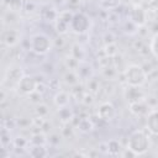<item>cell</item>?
Instances as JSON below:
<instances>
[{"label":"cell","mask_w":158,"mask_h":158,"mask_svg":"<svg viewBox=\"0 0 158 158\" xmlns=\"http://www.w3.org/2000/svg\"><path fill=\"white\" fill-rule=\"evenodd\" d=\"M77 126H78V128H79L80 132H83V133H89V132L93 131V128H94V122H93L89 117H85V118H80V120L78 121Z\"/></svg>","instance_id":"e0dca14e"},{"label":"cell","mask_w":158,"mask_h":158,"mask_svg":"<svg viewBox=\"0 0 158 158\" xmlns=\"http://www.w3.org/2000/svg\"><path fill=\"white\" fill-rule=\"evenodd\" d=\"M72 133H73V128H72V126L69 125V122L64 123V126H63V128H62V135H63L64 137H69Z\"/></svg>","instance_id":"8d00e7d4"},{"label":"cell","mask_w":158,"mask_h":158,"mask_svg":"<svg viewBox=\"0 0 158 158\" xmlns=\"http://www.w3.org/2000/svg\"><path fill=\"white\" fill-rule=\"evenodd\" d=\"M48 141H49V143H52V144H57V143H59V136H58V135H52Z\"/></svg>","instance_id":"60d3db41"},{"label":"cell","mask_w":158,"mask_h":158,"mask_svg":"<svg viewBox=\"0 0 158 158\" xmlns=\"http://www.w3.org/2000/svg\"><path fill=\"white\" fill-rule=\"evenodd\" d=\"M122 75L125 78L126 84L131 86H142L147 81V73L143 67L138 64H131L126 67Z\"/></svg>","instance_id":"7a4b0ae2"},{"label":"cell","mask_w":158,"mask_h":158,"mask_svg":"<svg viewBox=\"0 0 158 158\" xmlns=\"http://www.w3.org/2000/svg\"><path fill=\"white\" fill-rule=\"evenodd\" d=\"M101 69H102V75L106 79H112L118 74V70L116 69V67L114 64H110V65H107L105 68H101Z\"/></svg>","instance_id":"7402d4cb"},{"label":"cell","mask_w":158,"mask_h":158,"mask_svg":"<svg viewBox=\"0 0 158 158\" xmlns=\"http://www.w3.org/2000/svg\"><path fill=\"white\" fill-rule=\"evenodd\" d=\"M48 86H49V89H52V90H58V89H59V80H57V79L49 80Z\"/></svg>","instance_id":"f35d334b"},{"label":"cell","mask_w":158,"mask_h":158,"mask_svg":"<svg viewBox=\"0 0 158 158\" xmlns=\"http://www.w3.org/2000/svg\"><path fill=\"white\" fill-rule=\"evenodd\" d=\"M9 142H10V132L7 131V128L4 127L1 131V143L2 146H6Z\"/></svg>","instance_id":"836d02e7"},{"label":"cell","mask_w":158,"mask_h":158,"mask_svg":"<svg viewBox=\"0 0 158 158\" xmlns=\"http://www.w3.org/2000/svg\"><path fill=\"white\" fill-rule=\"evenodd\" d=\"M148 20L147 11L141 6H135L131 11V21H133L137 26H143Z\"/></svg>","instance_id":"30bf717a"},{"label":"cell","mask_w":158,"mask_h":158,"mask_svg":"<svg viewBox=\"0 0 158 158\" xmlns=\"http://www.w3.org/2000/svg\"><path fill=\"white\" fill-rule=\"evenodd\" d=\"M128 107H130L131 114H133L135 116H147L148 112L151 111V107L146 100L131 102V104H128Z\"/></svg>","instance_id":"9c48e42d"},{"label":"cell","mask_w":158,"mask_h":158,"mask_svg":"<svg viewBox=\"0 0 158 158\" xmlns=\"http://www.w3.org/2000/svg\"><path fill=\"white\" fill-rule=\"evenodd\" d=\"M122 156H123V157H127V156H131V157H136L137 154H136L135 152H132L131 149H128V148H125V151L122 152Z\"/></svg>","instance_id":"7bdbcfd3"},{"label":"cell","mask_w":158,"mask_h":158,"mask_svg":"<svg viewBox=\"0 0 158 158\" xmlns=\"http://www.w3.org/2000/svg\"><path fill=\"white\" fill-rule=\"evenodd\" d=\"M120 0H104V6L107 9H114L118 5Z\"/></svg>","instance_id":"74e56055"},{"label":"cell","mask_w":158,"mask_h":158,"mask_svg":"<svg viewBox=\"0 0 158 158\" xmlns=\"http://www.w3.org/2000/svg\"><path fill=\"white\" fill-rule=\"evenodd\" d=\"M86 89L89 93L91 94H95V93H99L101 89H100V83L96 78H89L88 81H86Z\"/></svg>","instance_id":"ffe728a7"},{"label":"cell","mask_w":158,"mask_h":158,"mask_svg":"<svg viewBox=\"0 0 158 158\" xmlns=\"http://www.w3.org/2000/svg\"><path fill=\"white\" fill-rule=\"evenodd\" d=\"M147 130L152 133L158 136V110L152 109L147 115Z\"/></svg>","instance_id":"8fae6325"},{"label":"cell","mask_w":158,"mask_h":158,"mask_svg":"<svg viewBox=\"0 0 158 158\" xmlns=\"http://www.w3.org/2000/svg\"><path fill=\"white\" fill-rule=\"evenodd\" d=\"M28 98L31 99L32 102H35V104H40L41 100H42V93H40L38 90H36V91H33L32 94H30Z\"/></svg>","instance_id":"d6a6232c"},{"label":"cell","mask_w":158,"mask_h":158,"mask_svg":"<svg viewBox=\"0 0 158 158\" xmlns=\"http://www.w3.org/2000/svg\"><path fill=\"white\" fill-rule=\"evenodd\" d=\"M91 68L88 65H79L78 68V74L80 77V79H89L91 75Z\"/></svg>","instance_id":"83f0119b"},{"label":"cell","mask_w":158,"mask_h":158,"mask_svg":"<svg viewBox=\"0 0 158 158\" xmlns=\"http://www.w3.org/2000/svg\"><path fill=\"white\" fill-rule=\"evenodd\" d=\"M67 4L69 9H77L80 5V0H67Z\"/></svg>","instance_id":"ab89813d"},{"label":"cell","mask_w":158,"mask_h":158,"mask_svg":"<svg viewBox=\"0 0 158 158\" xmlns=\"http://www.w3.org/2000/svg\"><path fill=\"white\" fill-rule=\"evenodd\" d=\"M93 101H94V96H93V94L91 93H84V95H83V98H81V102H84L85 105H90V104H93Z\"/></svg>","instance_id":"e575fe53"},{"label":"cell","mask_w":158,"mask_h":158,"mask_svg":"<svg viewBox=\"0 0 158 158\" xmlns=\"http://www.w3.org/2000/svg\"><path fill=\"white\" fill-rule=\"evenodd\" d=\"M52 41L44 33H37L31 38L30 49L36 54H46L51 51Z\"/></svg>","instance_id":"3957f363"},{"label":"cell","mask_w":158,"mask_h":158,"mask_svg":"<svg viewBox=\"0 0 158 158\" xmlns=\"http://www.w3.org/2000/svg\"><path fill=\"white\" fill-rule=\"evenodd\" d=\"M68 27H69V23L68 22H65V21H63L62 19H57V21H56V28H57V31L59 32V33H65L67 32V30H68Z\"/></svg>","instance_id":"f1b7e54d"},{"label":"cell","mask_w":158,"mask_h":158,"mask_svg":"<svg viewBox=\"0 0 158 158\" xmlns=\"http://www.w3.org/2000/svg\"><path fill=\"white\" fill-rule=\"evenodd\" d=\"M12 144L15 148H25L27 146V139L23 137H15L12 139Z\"/></svg>","instance_id":"1f68e13d"},{"label":"cell","mask_w":158,"mask_h":158,"mask_svg":"<svg viewBox=\"0 0 158 158\" xmlns=\"http://www.w3.org/2000/svg\"><path fill=\"white\" fill-rule=\"evenodd\" d=\"M59 14L52 7H43L41 10V19L44 21H57Z\"/></svg>","instance_id":"9a60e30c"},{"label":"cell","mask_w":158,"mask_h":158,"mask_svg":"<svg viewBox=\"0 0 158 158\" xmlns=\"http://www.w3.org/2000/svg\"><path fill=\"white\" fill-rule=\"evenodd\" d=\"M123 95H125V99L127 100L128 104L146 99V94L141 89V86H131V85H127V88L123 91Z\"/></svg>","instance_id":"52a82bcc"},{"label":"cell","mask_w":158,"mask_h":158,"mask_svg":"<svg viewBox=\"0 0 158 158\" xmlns=\"http://www.w3.org/2000/svg\"><path fill=\"white\" fill-rule=\"evenodd\" d=\"M47 142V138H46V135L44 132H38V133H33L32 137H31V143L33 144H46Z\"/></svg>","instance_id":"d4e9b609"},{"label":"cell","mask_w":158,"mask_h":158,"mask_svg":"<svg viewBox=\"0 0 158 158\" xmlns=\"http://www.w3.org/2000/svg\"><path fill=\"white\" fill-rule=\"evenodd\" d=\"M69 27L73 32H75L78 35H84V33H86V31L90 27V19L84 12H75V14H73Z\"/></svg>","instance_id":"277c9868"},{"label":"cell","mask_w":158,"mask_h":158,"mask_svg":"<svg viewBox=\"0 0 158 158\" xmlns=\"http://www.w3.org/2000/svg\"><path fill=\"white\" fill-rule=\"evenodd\" d=\"M23 7H25L23 0H10L9 4H7V9L14 10V11H16V12H20Z\"/></svg>","instance_id":"484cf974"},{"label":"cell","mask_w":158,"mask_h":158,"mask_svg":"<svg viewBox=\"0 0 158 158\" xmlns=\"http://www.w3.org/2000/svg\"><path fill=\"white\" fill-rule=\"evenodd\" d=\"M104 52H105V54H106V56H109V57L114 58L115 56H117V53H118V48H117L116 43H115V42H112V43H107V44H105Z\"/></svg>","instance_id":"cb8c5ba5"},{"label":"cell","mask_w":158,"mask_h":158,"mask_svg":"<svg viewBox=\"0 0 158 158\" xmlns=\"http://www.w3.org/2000/svg\"><path fill=\"white\" fill-rule=\"evenodd\" d=\"M58 116H59V118H60V121L63 123H67V122H69V121H72L74 118V115H73L72 110L68 109L67 106L58 109Z\"/></svg>","instance_id":"d6986e66"},{"label":"cell","mask_w":158,"mask_h":158,"mask_svg":"<svg viewBox=\"0 0 158 158\" xmlns=\"http://www.w3.org/2000/svg\"><path fill=\"white\" fill-rule=\"evenodd\" d=\"M35 112H36V115H37V116L47 117V115L49 114V109H48V106H47L46 104H41V102H40V104H37Z\"/></svg>","instance_id":"4316f807"},{"label":"cell","mask_w":158,"mask_h":158,"mask_svg":"<svg viewBox=\"0 0 158 158\" xmlns=\"http://www.w3.org/2000/svg\"><path fill=\"white\" fill-rule=\"evenodd\" d=\"M131 2L133 4V6H139V4L142 2V0H131Z\"/></svg>","instance_id":"ee69618b"},{"label":"cell","mask_w":158,"mask_h":158,"mask_svg":"<svg viewBox=\"0 0 158 158\" xmlns=\"http://www.w3.org/2000/svg\"><path fill=\"white\" fill-rule=\"evenodd\" d=\"M28 153L31 157H35V158H43L48 154V152L43 144H33L31 147V149L28 151Z\"/></svg>","instance_id":"ac0fdd59"},{"label":"cell","mask_w":158,"mask_h":158,"mask_svg":"<svg viewBox=\"0 0 158 158\" xmlns=\"http://www.w3.org/2000/svg\"><path fill=\"white\" fill-rule=\"evenodd\" d=\"M37 80L35 77H31V75H23L20 81L17 83L16 85V89L17 91L21 94V95H30L32 94L33 91L37 90Z\"/></svg>","instance_id":"5b68a950"},{"label":"cell","mask_w":158,"mask_h":158,"mask_svg":"<svg viewBox=\"0 0 158 158\" xmlns=\"http://www.w3.org/2000/svg\"><path fill=\"white\" fill-rule=\"evenodd\" d=\"M23 77V73H22V69L21 67L19 65H11L7 72H6V75H5V79H4V83L6 80H10L11 83H14L15 85H17V83L20 81V79Z\"/></svg>","instance_id":"7c38bea8"},{"label":"cell","mask_w":158,"mask_h":158,"mask_svg":"<svg viewBox=\"0 0 158 158\" xmlns=\"http://www.w3.org/2000/svg\"><path fill=\"white\" fill-rule=\"evenodd\" d=\"M114 42V35L110 32V33H106V36H105V44H107V43H112Z\"/></svg>","instance_id":"b9f144b4"},{"label":"cell","mask_w":158,"mask_h":158,"mask_svg":"<svg viewBox=\"0 0 158 158\" xmlns=\"http://www.w3.org/2000/svg\"><path fill=\"white\" fill-rule=\"evenodd\" d=\"M151 147V141L148 135L142 131V130H137L133 131L127 139V148L131 149L132 152H135L137 156L146 153Z\"/></svg>","instance_id":"6da1fadb"},{"label":"cell","mask_w":158,"mask_h":158,"mask_svg":"<svg viewBox=\"0 0 158 158\" xmlns=\"http://www.w3.org/2000/svg\"><path fill=\"white\" fill-rule=\"evenodd\" d=\"M69 100H70V96L68 93L63 91V90H59L56 95H54V99H53V102L54 105L59 109V107H64V106H68L69 104Z\"/></svg>","instance_id":"5bb4252c"},{"label":"cell","mask_w":158,"mask_h":158,"mask_svg":"<svg viewBox=\"0 0 158 158\" xmlns=\"http://www.w3.org/2000/svg\"><path fill=\"white\" fill-rule=\"evenodd\" d=\"M63 80H64V83H65L67 85H69V86H75V85H78V83H79V80H80V77H79V74H78L77 72H74V70H68V72L64 74Z\"/></svg>","instance_id":"2e32d148"},{"label":"cell","mask_w":158,"mask_h":158,"mask_svg":"<svg viewBox=\"0 0 158 158\" xmlns=\"http://www.w3.org/2000/svg\"><path fill=\"white\" fill-rule=\"evenodd\" d=\"M98 117L104 120V121H111L115 116H116V110H115V106L109 102V101H105V102H101L99 105V109H98Z\"/></svg>","instance_id":"ba28073f"},{"label":"cell","mask_w":158,"mask_h":158,"mask_svg":"<svg viewBox=\"0 0 158 158\" xmlns=\"http://www.w3.org/2000/svg\"><path fill=\"white\" fill-rule=\"evenodd\" d=\"M120 151H121V144L117 139H110L107 142V153L116 156L120 153Z\"/></svg>","instance_id":"44dd1931"},{"label":"cell","mask_w":158,"mask_h":158,"mask_svg":"<svg viewBox=\"0 0 158 158\" xmlns=\"http://www.w3.org/2000/svg\"><path fill=\"white\" fill-rule=\"evenodd\" d=\"M149 48H151V52L153 53V56L158 59V32L153 36V38H152V41H151Z\"/></svg>","instance_id":"4dcf8cb0"},{"label":"cell","mask_w":158,"mask_h":158,"mask_svg":"<svg viewBox=\"0 0 158 158\" xmlns=\"http://www.w3.org/2000/svg\"><path fill=\"white\" fill-rule=\"evenodd\" d=\"M46 122V117H41V116H37L32 118V126H37V127H41L43 126V123Z\"/></svg>","instance_id":"d590c367"},{"label":"cell","mask_w":158,"mask_h":158,"mask_svg":"<svg viewBox=\"0 0 158 158\" xmlns=\"http://www.w3.org/2000/svg\"><path fill=\"white\" fill-rule=\"evenodd\" d=\"M70 56H73L75 59H78V60L80 62V60L84 58V51H83V48H81L78 43H75V44H73V46H72Z\"/></svg>","instance_id":"603a6c76"},{"label":"cell","mask_w":158,"mask_h":158,"mask_svg":"<svg viewBox=\"0 0 158 158\" xmlns=\"http://www.w3.org/2000/svg\"><path fill=\"white\" fill-rule=\"evenodd\" d=\"M65 64H67V67H68V69H70V70H75V69H78L79 68V60L78 59H75L73 56H70V57H68L67 59H65Z\"/></svg>","instance_id":"f546056e"},{"label":"cell","mask_w":158,"mask_h":158,"mask_svg":"<svg viewBox=\"0 0 158 158\" xmlns=\"http://www.w3.org/2000/svg\"><path fill=\"white\" fill-rule=\"evenodd\" d=\"M20 20V12H16L14 10H5L2 14V23L4 25H14L17 23Z\"/></svg>","instance_id":"4fadbf2b"},{"label":"cell","mask_w":158,"mask_h":158,"mask_svg":"<svg viewBox=\"0 0 158 158\" xmlns=\"http://www.w3.org/2000/svg\"><path fill=\"white\" fill-rule=\"evenodd\" d=\"M20 38H21V35L15 28H7L1 32V42L4 46H6L9 48L15 47L20 42Z\"/></svg>","instance_id":"8992f818"}]
</instances>
